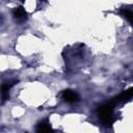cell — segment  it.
<instances>
[{
	"label": "cell",
	"instance_id": "cell-1",
	"mask_svg": "<svg viewBox=\"0 0 133 133\" xmlns=\"http://www.w3.org/2000/svg\"><path fill=\"white\" fill-rule=\"evenodd\" d=\"M112 111H113V105L111 103L105 104V105L100 107V109H99V116H100V118H101V121L103 122L104 125L110 126L112 124V122H113Z\"/></svg>",
	"mask_w": 133,
	"mask_h": 133
},
{
	"label": "cell",
	"instance_id": "cell-2",
	"mask_svg": "<svg viewBox=\"0 0 133 133\" xmlns=\"http://www.w3.org/2000/svg\"><path fill=\"white\" fill-rule=\"evenodd\" d=\"M61 98L63 101L68 102V103H74V102H77L79 100V96L77 92L71 90V89H66L62 92L61 95Z\"/></svg>",
	"mask_w": 133,
	"mask_h": 133
},
{
	"label": "cell",
	"instance_id": "cell-3",
	"mask_svg": "<svg viewBox=\"0 0 133 133\" xmlns=\"http://www.w3.org/2000/svg\"><path fill=\"white\" fill-rule=\"evenodd\" d=\"M12 15L15 17L16 20L18 21H24L27 17V14L25 11V9L22 7V6H19V7H16L14 10H12Z\"/></svg>",
	"mask_w": 133,
	"mask_h": 133
},
{
	"label": "cell",
	"instance_id": "cell-4",
	"mask_svg": "<svg viewBox=\"0 0 133 133\" xmlns=\"http://www.w3.org/2000/svg\"><path fill=\"white\" fill-rule=\"evenodd\" d=\"M14 84L15 83H12V82H5V83L2 84V86H1V97H2L3 101H6L8 99V91H9L10 87Z\"/></svg>",
	"mask_w": 133,
	"mask_h": 133
},
{
	"label": "cell",
	"instance_id": "cell-5",
	"mask_svg": "<svg viewBox=\"0 0 133 133\" xmlns=\"http://www.w3.org/2000/svg\"><path fill=\"white\" fill-rule=\"evenodd\" d=\"M36 130H37L38 132H49V131H51V126L49 125L48 122L44 121V122H41V123L37 125Z\"/></svg>",
	"mask_w": 133,
	"mask_h": 133
},
{
	"label": "cell",
	"instance_id": "cell-6",
	"mask_svg": "<svg viewBox=\"0 0 133 133\" xmlns=\"http://www.w3.org/2000/svg\"><path fill=\"white\" fill-rule=\"evenodd\" d=\"M132 97V88H129L128 90L124 91L118 98H117V101H121V102H124V101H127L129 100L130 98Z\"/></svg>",
	"mask_w": 133,
	"mask_h": 133
},
{
	"label": "cell",
	"instance_id": "cell-7",
	"mask_svg": "<svg viewBox=\"0 0 133 133\" xmlns=\"http://www.w3.org/2000/svg\"><path fill=\"white\" fill-rule=\"evenodd\" d=\"M122 15L131 23L132 22V19H133V15H132V11H131V9H129V8H123L122 9Z\"/></svg>",
	"mask_w": 133,
	"mask_h": 133
}]
</instances>
